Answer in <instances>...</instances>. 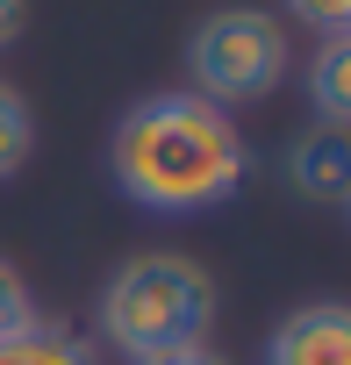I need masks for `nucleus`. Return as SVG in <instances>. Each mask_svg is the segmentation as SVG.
I'll use <instances>...</instances> for the list:
<instances>
[{"instance_id":"nucleus-5","label":"nucleus","mask_w":351,"mask_h":365,"mask_svg":"<svg viewBox=\"0 0 351 365\" xmlns=\"http://www.w3.org/2000/svg\"><path fill=\"white\" fill-rule=\"evenodd\" d=\"M287 187L308 194V201H322V208H344V201H351V136L330 129V122H315L308 136H294V150H287Z\"/></svg>"},{"instance_id":"nucleus-10","label":"nucleus","mask_w":351,"mask_h":365,"mask_svg":"<svg viewBox=\"0 0 351 365\" xmlns=\"http://www.w3.org/2000/svg\"><path fill=\"white\" fill-rule=\"evenodd\" d=\"M294 22H308L315 36H351V0H287Z\"/></svg>"},{"instance_id":"nucleus-1","label":"nucleus","mask_w":351,"mask_h":365,"mask_svg":"<svg viewBox=\"0 0 351 365\" xmlns=\"http://www.w3.org/2000/svg\"><path fill=\"white\" fill-rule=\"evenodd\" d=\"M108 172L122 201L151 215H208L244 187L251 150L201 93H143L108 136Z\"/></svg>"},{"instance_id":"nucleus-2","label":"nucleus","mask_w":351,"mask_h":365,"mask_svg":"<svg viewBox=\"0 0 351 365\" xmlns=\"http://www.w3.org/2000/svg\"><path fill=\"white\" fill-rule=\"evenodd\" d=\"M208 322H215V279H208V265H194L180 251H136L101 287V336L122 358L201 344Z\"/></svg>"},{"instance_id":"nucleus-12","label":"nucleus","mask_w":351,"mask_h":365,"mask_svg":"<svg viewBox=\"0 0 351 365\" xmlns=\"http://www.w3.org/2000/svg\"><path fill=\"white\" fill-rule=\"evenodd\" d=\"M22 22H29V0H0V51L22 36Z\"/></svg>"},{"instance_id":"nucleus-11","label":"nucleus","mask_w":351,"mask_h":365,"mask_svg":"<svg viewBox=\"0 0 351 365\" xmlns=\"http://www.w3.org/2000/svg\"><path fill=\"white\" fill-rule=\"evenodd\" d=\"M136 365H230V358H215L208 344H180V351H158V358H136Z\"/></svg>"},{"instance_id":"nucleus-6","label":"nucleus","mask_w":351,"mask_h":365,"mask_svg":"<svg viewBox=\"0 0 351 365\" xmlns=\"http://www.w3.org/2000/svg\"><path fill=\"white\" fill-rule=\"evenodd\" d=\"M0 365H101L93 358V344L86 336H72V329H58V322H29L22 336H8L0 344Z\"/></svg>"},{"instance_id":"nucleus-4","label":"nucleus","mask_w":351,"mask_h":365,"mask_svg":"<svg viewBox=\"0 0 351 365\" xmlns=\"http://www.w3.org/2000/svg\"><path fill=\"white\" fill-rule=\"evenodd\" d=\"M265 365H351V308H344V301H308V308H294V315L273 329Z\"/></svg>"},{"instance_id":"nucleus-7","label":"nucleus","mask_w":351,"mask_h":365,"mask_svg":"<svg viewBox=\"0 0 351 365\" xmlns=\"http://www.w3.org/2000/svg\"><path fill=\"white\" fill-rule=\"evenodd\" d=\"M308 93H315V115L330 129L351 122V36H322V51L308 65Z\"/></svg>"},{"instance_id":"nucleus-8","label":"nucleus","mask_w":351,"mask_h":365,"mask_svg":"<svg viewBox=\"0 0 351 365\" xmlns=\"http://www.w3.org/2000/svg\"><path fill=\"white\" fill-rule=\"evenodd\" d=\"M29 150H36V115H29V101L8 79H0V179H15L29 165Z\"/></svg>"},{"instance_id":"nucleus-9","label":"nucleus","mask_w":351,"mask_h":365,"mask_svg":"<svg viewBox=\"0 0 351 365\" xmlns=\"http://www.w3.org/2000/svg\"><path fill=\"white\" fill-rule=\"evenodd\" d=\"M29 322H36V301H29L22 272H15L8 258H0V344H8V336H22Z\"/></svg>"},{"instance_id":"nucleus-3","label":"nucleus","mask_w":351,"mask_h":365,"mask_svg":"<svg viewBox=\"0 0 351 365\" xmlns=\"http://www.w3.org/2000/svg\"><path fill=\"white\" fill-rule=\"evenodd\" d=\"M187 72L208 108L230 115V101H265L287 79V22L265 8H215L187 36Z\"/></svg>"}]
</instances>
